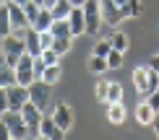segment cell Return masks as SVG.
<instances>
[{"label":"cell","instance_id":"2","mask_svg":"<svg viewBox=\"0 0 159 140\" xmlns=\"http://www.w3.org/2000/svg\"><path fill=\"white\" fill-rule=\"evenodd\" d=\"M133 86H136V91H138L141 99L151 96V93L159 88V73L151 70L149 65H141V68L133 70Z\"/></svg>","mask_w":159,"mask_h":140},{"label":"cell","instance_id":"9","mask_svg":"<svg viewBox=\"0 0 159 140\" xmlns=\"http://www.w3.org/2000/svg\"><path fill=\"white\" fill-rule=\"evenodd\" d=\"M99 5H102V16H104V23H107V26H117L120 21H125L123 11L117 8L115 0H99Z\"/></svg>","mask_w":159,"mask_h":140},{"label":"cell","instance_id":"33","mask_svg":"<svg viewBox=\"0 0 159 140\" xmlns=\"http://www.w3.org/2000/svg\"><path fill=\"white\" fill-rule=\"evenodd\" d=\"M146 65H149L151 70H157V73H159V55H154V57H149V62H146Z\"/></svg>","mask_w":159,"mask_h":140},{"label":"cell","instance_id":"14","mask_svg":"<svg viewBox=\"0 0 159 140\" xmlns=\"http://www.w3.org/2000/svg\"><path fill=\"white\" fill-rule=\"evenodd\" d=\"M52 23H55L52 11H50V8H42V11H39V16H37V21L31 23V29L42 34V31H50V29H52Z\"/></svg>","mask_w":159,"mask_h":140},{"label":"cell","instance_id":"36","mask_svg":"<svg viewBox=\"0 0 159 140\" xmlns=\"http://www.w3.org/2000/svg\"><path fill=\"white\" fill-rule=\"evenodd\" d=\"M115 3H117V8H120V11H123V8H125V5H128V3H130V0H115Z\"/></svg>","mask_w":159,"mask_h":140},{"label":"cell","instance_id":"35","mask_svg":"<svg viewBox=\"0 0 159 140\" xmlns=\"http://www.w3.org/2000/svg\"><path fill=\"white\" fill-rule=\"evenodd\" d=\"M55 3H57V0H44V8H50V11H52V8H55Z\"/></svg>","mask_w":159,"mask_h":140},{"label":"cell","instance_id":"8","mask_svg":"<svg viewBox=\"0 0 159 140\" xmlns=\"http://www.w3.org/2000/svg\"><path fill=\"white\" fill-rule=\"evenodd\" d=\"M21 117L26 119V125H29V130L31 132H37V135H39V125H42V119H44V112L42 109H39V106L37 104H26L24 106V109H21Z\"/></svg>","mask_w":159,"mask_h":140},{"label":"cell","instance_id":"1","mask_svg":"<svg viewBox=\"0 0 159 140\" xmlns=\"http://www.w3.org/2000/svg\"><path fill=\"white\" fill-rule=\"evenodd\" d=\"M29 101H31L29 86H11V88L0 91V106H3V112H21Z\"/></svg>","mask_w":159,"mask_h":140},{"label":"cell","instance_id":"31","mask_svg":"<svg viewBox=\"0 0 159 140\" xmlns=\"http://www.w3.org/2000/svg\"><path fill=\"white\" fill-rule=\"evenodd\" d=\"M24 11H26V16H29V21L34 23V21H37V16H39V11H42V5H37L34 0H31V3H26V5H24Z\"/></svg>","mask_w":159,"mask_h":140},{"label":"cell","instance_id":"13","mask_svg":"<svg viewBox=\"0 0 159 140\" xmlns=\"http://www.w3.org/2000/svg\"><path fill=\"white\" fill-rule=\"evenodd\" d=\"M68 23H70V31H73V39L86 34V16H84V5H81V8H73V13L68 16Z\"/></svg>","mask_w":159,"mask_h":140},{"label":"cell","instance_id":"7","mask_svg":"<svg viewBox=\"0 0 159 140\" xmlns=\"http://www.w3.org/2000/svg\"><path fill=\"white\" fill-rule=\"evenodd\" d=\"M8 3V11H11V23H13V31H21V29H31V21L26 16L24 5L13 3V0H5Z\"/></svg>","mask_w":159,"mask_h":140},{"label":"cell","instance_id":"10","mask_svg":"<svg viewBox=\"0 0 159 140\" xmlns=\"http://www.w3.org/2000/svg\"><path fill=\"white\" fill-rule=\"evenodd\" d=\"M52 119H55L57 125H60V127L68 132L70 130V125H73V112H70V106L68 104H55V109H52Z\"/></svg>","mask_w":159,"mask_h":140},{"label":"cell","instance_id":"6","mask_svg":"<svg viewBox=\"0 0 159 140\" xmlns=\"http://www.w3.org/2000/svg\"><path fill=\"white\" fill-rule=\"evenodd\" d=\"M29 93H31V104H37L42 112L50 106V99H52V86H50V83L34 81V83L29 86Z\"/></svg>","mask_w":159,"mask_h":140},{"label":"cell","instance_id":"25","mask_svg":"<svg viewBox=\"0 0 159 140\" xmlns=\"http://www.w3.org/2000/svg\"><path fill=\"white\" fill-rule=\"evenodd\" d=\"M107 104H123V86L112 81L110 83V93H107Z\"/></svg>","mask_w":159,"mask_h":140},{"label":"cell","instance_id":"18","mask_svg":"<svg viewBox=\"0 0 159 140\" xmlns=\"http://www.w3.org/2000/svg\"><path fill=\"white\" fill-rule=\"evenodd\" d=\"M76 5L70 3V0H57L55 3V8H52V16H55V21H65V18L73 13Z\"/></svg>","mask_w":159,"mask_h":140},{"label":"cell","instance_id":"19","mask_svg":"<svg viewBox=\"0 0 159 140\" xmlns=\"http://www.w3.org/2000/svg\"><path fill=\"white\" fill-rule=\"evenodd\" d=\"M0 34L8 36L13 34V23H11V11H8V3L3 0V5H0Z\"/></svg>","mask_w":159,"mask_h":140},{"label":"cell","instance_id":"11","mask_svg":"<svg viewBox=\"0 0 159 140\" xmlns=\"http://www.w3.org/2000/svg\"><path fill=\"white\" fill-rule=\"evenodd\" d=\"M39 135H47L50 140H63V138H65V130H63L60 125L52 119V114H50V117L42 119V125H39Z\"/></svg>","mask_w":159,"mask_h":140},{"label":"cell","instance_id":"23","mask_svg":"<svg viewBox=\"0 0 159 140\" xmlns=\"http://www.w3.org/2000/svg\"><path fill=\"white\" fill-rule=\"evenodd\" d=\"M50 31L55 34V39H63V36H73V31H70V23H68V18H65V21H55Z\"/></svg>","mask_w":159,"mask_h":140},{"label":"cell","instance_id":"28","mask_svg":"<svg viewBox=\"0 0 159 140\" xmlns=\"http://www.w3.org/2000/svg\"><path fill=\"white\" fill-rule=\"evenodd\" d=\"M107 65H110V70H120L123 68V52L112 49L110 55H107Z\"/></svg>","mask_w":159,"mask_h":140},{"label":"cell","instance_id":"27","mask_svg":"<svg viewBox=\"0 0 159 140\" xmlns=\"http://www.w3.org/2000/svg\"><path fill=\"white\" fill-rule=\"evenodd\" d=\"M107 93H110V81H99V83H97V88H94V96H97V101L107 104Z\"/></svg>","mask_w":159,"mask_h":140},{"label":"cell","instance_id":"24","mask_svg":"<svg viewBox=\"0 0 159 140\" xmlns=\"http://www.w3.org/2000/svg\"><path fill=\"white\" fill-rule=\"evenodd\" d=\"M60 75H63V68H60V65H50V68L44 70L42 81H44V83H50V86H55L57 81H60Z\"/></svg>","mask_w":159,"mask_h":140},{"label":"cell","instance_id":"20","mask_svg":"<svg viewBox=\"0 0 159 140\" xmlns=\"http://www.w3.org/2000/svg\"><path fill=\"white\" fill-rule=\"evenodd\" d=\"M89 70L94 73V75H102L104 70H110V65H107V57H99V55H91V57H89Z\"/></svg>","mask_w":159,"mask_h":140},{"label":"cell","instance_id":"29","mask_svg":"<svg viewBox=\"0 0 159 140\" xmlns=\"http://www.w3.org/2000/svg\"><path fill=\"white\" fill-rule=\"evenodd\" d=\"M39 57H42V62L47 65V68H50V65H60V55H57L55 49H44Z\"/></svg>","mask_w":159,"mask_h":140},{"label":"cell","instance_id":"32","mask_svg":"<svg viewBox=\"0 0 159 140\" xmlns=\"http://www.w3.org/2000/svg\"><path fill=\"white\" fill-rule=\"evenodd\" d=\"M146 101H149L151 106H154V112H157V114H159V88H157L154 93H151V96H146Z\"/></svg>","mask_w":159,"mask_h":140},{"label":"cell","instance_id":"12","mask_svg":"<svg viewBox=\"0 0 159 140\" xmlns=\"http://www.w3.org/2000/svg\"><path fill=\"white\" fill-rule=\"evenodd\" d=\"M136 119H138V125H143V127H151V125H154L157 112H154V106H151L146 99H143V101L136 106Z\"/></svg>","mask_w":159,"mask_h":140},{"label":"cell","instance_id":"26","mask_svg":"<svg viewBox=\"0 0 159 140\" xmlns=\"http://www.w3.org/2000/svg\"><path fill=\"white\" fill-rule=\"evenodd\" d=\"M70 44H73V36H63V39H55V44H52V49L57 52V55H65V52H70Z\"/></svg>","mask_w":159,"mask_h":140},{"label":"cell","instance_id":"21","mask_svg":"<svg viewBox=\"0 0 159 140\" xmlns=\"http://www.w3.org/2000/svg\"><path fill=\"white\" fill-rule=\"evenodd\" d=\"M110 42H112V49H117V52H123V55H125L130 39H128V34H123V31H115V34L110 36Z\"/></svg>","mask_w":159,"mask_h":140},{"label":"cell","instance_id":"22","mask_svg":"<svg viewBox=\"0 0 159 140\" xmlns=\"http://www.w3.org/2000/svg\"><path fill=\"white\" fill-rule=\"evenodd\" d=\"M143 13V0H130L123 8V18H138Z\"/></svg>","mask_w":159,"mask_h":140},{"label":"cell","instance_id":"4","mask_svg":"<svg viewBox=\"0 0 159 140\" xmlns=\"http://www.w3.org/2000/svg\"><path fill=\"white\" fill-rule=\"evenodd\" d=\"M84 16H86V34H99L104 26V16H102V5L99 0H86L84 5Z\"/></svg>","mask_w":159,"mask_h":140},{"label":"cell","instance_id":"34","mask_svg":"<svg viewBox=\"0 0 159 140\" xmlns=\"http://www.w3.org/2000/svg\"><path fill=\"white\" fill-rule=\"evenodd\" d=\"M151 127H154V132H157V140H159V114H157V119H154V125H151Z\"/></svg>","mask_w":159,"mask_h":140},{"label":"cell","instance_id":"15","mask_svg":"<svg viewBox=\"0 0 159 140\" xmlns=\"http://www.w3.org/2000/svg\"><path fill=\"white\" fill-rule=\"evenodd\" d=\"M26 52H29L31 57H39L42 55V42H39V31H34V29H29L26 31Z\"/></svg>","mask_w":159,"mask_h":140},{"label":"cell","instance_id":"5","mask_svg":"<svg viewBox=\"0 0 159 140\" xmlns=\"http://www.w3.org/2000/svg\"><path fill=\"white\" fill-rule=\"evenodd\" d=\"M3 125L8 127L13 140H26V135L31 132L29 125H26V119L21 117V112H3Z\"/></svg>","mask_w":159,"mask_h":140},{"label":"cell","instance_id":"3","mask_svg":"<svg viewBox=\"0 0 159 140\" xmlns=\"http://www.w3.org/2000/svg\"><path fill=\"white\" fill-rule=\"evenodd\" d=\"M24 55H26V36H18V34L3 36V62L5 65L16 68Z\"/></svg>","mask_w":159,"mask_h":140},{"label":"cell","instance_id":"37","mask_svg":"<svg viewBox=\"0 0 159 140\" xmlns=\"http://www.w3.org/2000/svg\"><path fill=\"white\" fill-rule=\"evenodd\" d=\"M70 3H73L76 8H81V5H86V0H70Z\"/></svg>","mask_w":159,"mask_h":140},{"label":"cell","instance_id":"17","mask_svg":"<svg viewBox=\"0 0 159 140\" xmlns=\"http://www.w3.org/2000/svg\"><path fill=\"white\" fill-rule=\"evenodd\" d=\"M11 86H18V75H16V68L3 62L0 68V88H11Z\"/></svg>","mask_w":159,"mask_h":140},{"label":"cell","instance_id":"16","mask_svg":"<svg viewBox=\"0 0 159 140\" xmlns=\"http://www.w3.org/2000/svg\"><path fill=\"white\" fill-rule=\"evenodd\" d=\"M128 112H125V104H107V119L110 125H123Z\"/></svg>","mask_w":159,"mask_h":140},{"label":"cell","instance_id":"30","mask_svg":"<svg viewBox=\"0 0 159 140\" xmlns=\"http://www.w3.org/2000/svg\"><path fill=\"white\" fill-rule=\"evenodd\" d=\"M112 52V42L110 39H102V42H97V47H94V55H99V57H107Z\"/></svg>","mask_w":159,"mask_h":140},{"label":"cell","instance_id":"38","mask_svg":"<svg viewBox=\"0 0 159 140\" xmlns=\"http://www.w3.org/2000/svg\"><path fill=\"white\" fill-rule=\"evenodd\" d=\"M13 3H18V5H26V3H31V0H13Z\"/></svg>","mask_w":159,"mask_h":140},{"label":"cell","instance_id":"39","mask_svg":"<svg viewBox=\"0 0 159 140\" xmlns=\"http://www.w3.org/2000/svg\"><path fill=\"white\" fill-rule=\"evenodd\" d=\"M34 140H50V138H47V135H37Z\"/></svg>","mask_w":159,"mask_h":140}]
</instances>
